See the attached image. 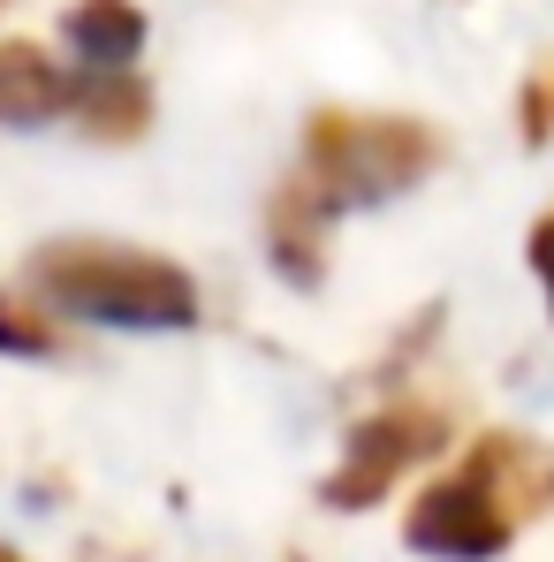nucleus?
Wrapping results in <instances>:
<instances>
[{
	"instance_id": "obj_1",
	"label": "nucleus",
	"mask_w": 554,
	"mask_h": 562,
	"mask_svg": "<svg viewBox=\"0 0 554 562\" xmlns=\"http://www.w3.org/2000/svg\"><path fill=\"white\" fill-rule=\"evenodd\" d=\"M433 160H441V145H433L426 122H403V114H319L312 145H304V176L281 190V205H274L281 267L312 274V251H319V236H327V221L342 205L395 198Z\"/></svg>"
},
{
	"instance_id": "obj_2",
	"label": "nucleus",
	"mask_w": 554,
	"mask_h": 562,
	"mask_svg": "<svg viewBox=\"0 0 554 562\" xmlns=\"http://www.w3.org/2000/svg\"><path fill=\"white\" fill-rule=\"evenodd\" d=\"M554 509V457L524 434H486L463 471L433 479L418 502H410V548L441 562H486L501 555L532 517Z\"/></svg>"
},
{
	"instance_id": "obj_3",
	"label": "nucleus",
	"mask_w": 554,
	"mask_h": 562,
	"mask_svg": "<svg viewBox=\"0 0 554 562\" xmlns=\"http://www.w3.org/2000/svg\"><path fill=\"white\" fill-rule=\"evenodd\" d=\"M31 281H38L46 304H61L77 319H114V327H183L197 312L190 281L176 267H160V259H137V251L77 244V251H54Z\"/></svg>"
},
{
	"instance_id": "obj_4",
	"label": "nucleus",
	"mask_w": 554,
	"mask_h": 562,
	"mask_svg": "<svg viewBox=\"0 0 554 562\" xmlns=\"http://www.w3.org/2000/svg\"><path fill=\"white\" fill-rule=\"evenodd\" d=\"M441 434H449V426H441V411H426V403H395V411L365 418V426L350 434L342 471L327 479V502L358 509V502H372V494H387V486L418 464V457H433V449H441Z\"/></svg>"
},
{
	"instance_id": "obj_5",
	"label": "nucleus",
	"mask_w": 554,
	"mask_h": 562,
	"mask_svg": "<svg viewBox=\"0 0 554 562\" xmlns=\"http://www.w3.org/2000/svg\"><path fill=\"white\" fill-rule=\"evenodd\" d=\"M61 106H77V85H69L38 46H0V122H8V130L46 122V114H61Z\"/></svg>"
},
{
	"instance_id": "obj_6",
	"label": "nucleus",
	"mask_w": 554,
	"mask_h": 562,
	"mask_svg": "<svg viewBox=\"0 0 554 562\" xmlns=\"http://www.w3.org/2000/svg\"><path fill=\"white\" fill-rule=\"evenodd\" d=\"M69 46L84 54V69H129L137 61V46H145V15L129 8V0H84V8H69Z\"/></svg>"
},
{
	"instance_id": "obj_7",
	"label": "nucleus",
	"mask_w": 554,
	"mask_h": 562,
	"mask_svg": "<svg viewBox=\"0 0 554 562\" xmlns=\"http://www.w3.org/2000/svg\"><path fill=\"white\" fill-rule=\"evenodd\" d=\"M77 114H84L92 130L129 137V130L145 122V85H129V69H92V77L77 85Z\"/></svg>"
},
{
	"instance_id": "obj_8",
	"label": "nucleus",
	"mask_w": 554,
	"mask_h": 562,
	"mask_svg": "<svg viewBox=\"0 0 554 562\" xmlns=\"http://www.w3.org/2000/svg\"><path fill=\"white\" fill-rule=\"evenodd\" d=\"M532 267H540V281H547V304H554V213L532 228Z\"/></svg>"
},
{
	"instance_id": "obj_9",
	"label": "nucleus",
	"mask_w": 554,
	"mask_h": 562,
	"mask_svg": "<svg viewBox=\"0 0 554 562\" xmlns=\"http://www.w3.org/2000/svg\"><path fill=\"white\" fill-rule=\"evenodd\" d=\"M524 122H532V137H547V130H554V77H547V85H532V99H524Z\"/></svg>"
}]
</instances>
